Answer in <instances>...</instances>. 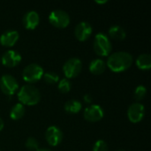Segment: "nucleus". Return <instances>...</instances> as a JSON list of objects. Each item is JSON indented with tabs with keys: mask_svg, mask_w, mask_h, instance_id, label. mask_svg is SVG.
<instances>
[{
	"mask_svg": "<svg viewBox=\"0 0 151 151\" xmlns=\"http://www.w3.org/2000/svg\"><path fill=\"white\" fill-rule=\"evenodd\" d=\"M109 35L116 39V40H123L125 39L126 35H127V33L125 31V29L123 27H121L120 26H112L110 30H109Z\"/></svg>",
	"mask_w": 151,
	"mask_h": 151,
	"instance_id": "obj_17",
	"label": "nucleus"
},
{
	"mask_svg": "<svg viewBox=\"0 0 151 151\" xmlns=\"http://www.w3.org/2000/svg\"><path fill=\"white\" fill-rule=\"evenodd\" d=\"M81 59L77 58H73L68 59L64 66H63V71L66 78H74L76 77L81 70Z\"/></svg>",
	"mask_w": 151,
	"mask_h": 151,
	"instance_id": "obj_6",
	"label": "nucleus"
},
{
	"mask_svg": "<svg viewBox=\"0 0 151 151\" xmlns=\"http://www.w3.org/2000/svg\"><path fill=\"white\" fill-rule=\"evenodd\" d=\"M84 99H85V102H87V103H90L92 101V98L89 95H86L84 96Z\"/></svg>",
	"mask_w": 151,
	"mask_h": 151,
	"instance_id": "obj_25",
	"label": "nucleus"
},
{
	"mask_svg": "<svg viewBox=\"0 0 151 151\" xmlns=\"http://www.w3.org/2000/svg\"><path fill=\"white\" fill-rule=\"evenodd\" d=\"M147 93V89L144 86H138L134 91V97L136 100H142Z\"/></svg>",
	"mask_w": 151,
	"mask_h": 151,
	"instance_id": "obj_22",
	"label": "nucleus"
},
{
	"mask_svg": "<svg viewBox=\"0 0 151 151\" xmlns=\"http://www.w3.org/2000/svg\"><path fill=\"white\" fill-rule=\"evenodd\" d=\"M45 139L48 143L51 146L58 145L63 139V133L62 131L56 126H51L48 127L45 133Z\"/></svg>",
	"mask_w": 151,
	"mask_h": 151,
	"instance_id": "obj_8",
	"label": "nucleus"
},
{
	"mask_svg": "<svg viewBox=\"0 0 151 151\" xmlns=\"http://www.w3.org/2000/svg\"><path fill=\"white\" fill-rule=\"evenodd\" d=\"M96 2L98 3V4H104V3L107 2V0H104V1H96Z\"/></svg>",
	"mask_w": 151,
	"mask_h": 151,
	"instance_id": "obj_28",
	"label": "nucleus"
},
{
	"mask_svg": "<svg viewBox=\"0 0 151 151\" xmlns=\"http://www.w3.org/2000/svg\"><path fill=\"white\" fill-rule=\"evenodd\" d=\"M103 117H104V110L97 104H94L89 107H87L84 111V118L90 122L98 121L102 119Z\"/></svg>",
	"mask_w": 151,
	"mask_h": 151,
	"instance_id": "obj_10",
	"label": "nucleus"
},
{
	"mask_svg": "<svg viewBox=\"0 0 151 151\" xmlns=\"http://www.w3.org/2000/svg\"><path fill=\"white\" fill-rule=\"evenodd\" d=\"M19 39V33L15 30H8L0 36V43L5 47L13 46Z\"/></svg>",
	"mask_w": 151,
	"mask_h": 151,
	"instance_id": "obj_13",
	"label": "nucleus"
},
{
	"mask_svg": "<svg viewBox=\"0 0 151 151\" xmlns=\"http://www.w3.org/2000/svg\"><path fill=\"white\" fill-rule=\"evenodd\" d=\"M18 98L21 104L35 105L40 101L41 95L39 90L35 86L25 85L20 88L18 94Z\"/></svg>",
	"mask_w": 151,
	"mask_h": 151,
	"instance_id": "obj_2",
	"label": "nucleus"
},
{
	"mask_svg": "<svg viewBox=\"0 0 151 151\" xmlns=\"http://www.w3.org/2000/svg\"><path fill=\"white\" fill-rule=\"evenodd\" d=\"M93 151H108V145L103 140H98L93 148Z\"/></svg>",
	"mask_w": 151,
	"mask_h": 151,
	"instance_id": "obj_23",
	"label": "nucleus"
},
{
	"mask_svg": "<svg viewBox=\"0 0 151 151\" xmlns=\"http://www.w3.org/2000/svg\"><path fill=\"white\" fill-rule=\"evenodd\" d=\"M25 113V108H24V105L21 104H15L12 110H11V112H10V116L12 119H19L23 117Z\"/></svg>",
	"mask_w": 151,
	"mask_h": 151,
	"instance_id": "obj_19",
	"label": "nucleus"
},
{
	"mask_svg": "<svg viewBox=\"0 0 151 151\" xmlns=\"http://www.w3.org/2000/svg\"><path fill=\"white\" fill-rule=\"evenodd\" d=\"M21 61V56L15 50H7L2 57V63L5 66L13 67Z\"/></svg>",
	"mask_w": 151,
	"mask_h": 151,
	"instance_id": "obj_12",
	"label": "nucleus"
},
{
	"mask_svg": "<svg viewBox=\"0 0 151 151\" xmlns=\"http://www.w3.org/2000/svg\"><path fill=\"white\" fill-rule=\"evenodd\" d=\"M50 24L58 28H64L70 23V17L68 13L63 10H54L49 16Z\"/></svg>",
	"mask_w": 151,
	"mask_h": 151,
	"instance_id": "obj_5",
	"label": "nucleus"
},
{
	"mask_svg": "<svg viewBox=\"0 0 151 151\" xmlns=\"http://www.w3.org/2000/svg\"><path fill=\"white\" fill-rule=\"evenodd\" d=\"M106 65L104 60L100 58H96L91 61L89 65V70L94 74H101L105 71Z\"/></svg>",
	"mask_w": 151,
	"mask_h": 151,
	"instance_id": "obj_15",
	"label": "nucleus"
},
{
	"mask_svg": "<svg viewBox=\"0 0 151 151\" xmlns=\"http://www.w3.org/2000/svg\"><path fill=\"white\" fill-rule=\"evenodd\" d=\"M23 24L27 29H34L39 24V15L35 11L27 12L23 18Z\"/></svg>",
	"mask_w": 151,
	"mask_h": 151,
	"instance_id": "obj_14",
	"label": "nucleus"
},
{
	"mask_svg": "<svg viewBox=\"0 0 151 151\" xmlns=\"http://www.w3.org/2000/svg\"><path fill=\"white\" fill-rule=\"evenodd\" d=\"M118 151H125V150H118Z\"/></svg>",
	"mask_w": 151,
	"mask_h": 151,
	"instance_id": "obj_29",
	"label": "nucleus"
},
{
	"mask_svg": "<svg viewBox=\"0 0 151 151\" xmlns=\"http://www.w3.org/2000/svg\"><path fill=\"white\" fill-rule=\"evenodd\" d=\"M144 112V106L140 103H135L129 106L127 111V116L131 122L138 123L143 119Z\"/></svg>",
	"mask_w": 151,
	"mask_h": 151,
	"instance_id": "obj_9",
	"label": "nucleus"
},
{
	"mask_svg": "<svg viewBox=\"0 0 151 151\" xmlns=\"http://www.w3.org/2000/svg\"><path fill=\"white\" fill-rule=\"evenodd\" d=\"M81 109V103L78 100H70L65 103V110L70 113H77Z\"/></svg>",
	"mask_w": 151,
	"mask_h": 151,
	"instance_id": "obj_18",
	"label": "nucleus"
},
{
	"mask_svg": "<svg viewBox=\"0 0 151 151\" xmlns=\"http://www.w3.org/2000/svg\"><path fill=\"white\" fill-rule=\"evenodd\" d=\"M136 65L140 69L148 70L151 67V57L150 54L144 53L138 57L136 60Z\"/></svg>",
	"mask_w": 151,
	"mask_h": 151,
	"instance_id": "obj_16",
	"label": "nucleus"
},
{
	"mask_svg": "<svg viewBox=\"0 0 151 151\" xmlns=\"http://www.w3.org/2000/svg\"><path fill=\"white\" fill-rule=\"evenodd\" d=\"M26 147L28 149V150H36L38 149V142L37 141L33 138V137H29L27 142H26Z\"/></svg>",
	"mask_w": 151,
	"mask_h": 151,
	"instance_id": "obj_24",
	"label": "nucleus"
},
{
	"mask_svg": "<svg viewBox=\"0 0 151 151\" xmlns=\"http://www.w3.org/2000/svg\"><path fill=\"white\" fill-rule=\"evenodd\" d=\"M42 77H43L44 81L49 84H54V83L58 82L59 80V76L54 72H47V73H43Z\"/></svg>",
	"mask_w": 151,
	"mask_h": 151,
	"instance_id": "obj_20",
	"label": "nucleus"
},
{
	"mask_svg": "<svg viewBox=\"0 0 151 151\" xmlns=\"http://www.w3.org/2000/svg\"><path fill=\"white\" fill-rule=\"evenodd\" d=\"M133 63V57L126 51H118L111 54L107 61L109 68L115 73H120L127 70Z\"/></svg>",
	"mask_w": 151,
	"mask_h": 151,
	"instance_id": "obj_1",
	"label": "nucleus"
},
{
	"mask_svg": "<svg viewBox=\"0 0 151 151\" xmlns=\"http://www.w3.org/2000/svg\"><path fill=\"white\" fill-rule=\"evenodd\" d=\"M0 88L4 94L11 96L17 90L18 82L13 76L10 74H4L0 79Z\"/></svg>",
	"mask_w": 151,
	"mask_h": 151,
	"instance_id": "obj_7",
	"label": "nucleus"
},
{
	"mask_svg": "<svg viewBox=\"0 0 151 151\" xmlns=\"http://www.w3.org/2000/svg\"><path fill=\"white\" fill-rule=\"evenodd\" d=\"M43 69L37 64H30L23 70V79L27 82L34 83L38 81L43 76Z\"/></svg>",
	"mask_w": 151,
	"mask_h": 151,
	"instance_id": "obj_4",
	"label": "nucleus"
},
{
	"mask_svg": "<svg viewBox=\"0 0 151 151\" xmlns=\"http://www.w3.org/2000/svg\"><path fill=\"white\" fill-rule=\"evenodd\" d=\"M3 127H4V121H3V119L0 118V131L3 129Z\"/></svg>",
	"mask_w": 151,
	"mask_h": 151,
	"instance_id": "obj_26",
	"label": "nucleus"
},
{
	"mask_svg": "<svg viewBox=\"0 0 151 151\" xmlns=\"http://www.w3.org/2000/svg\"><path fill=\"white\" fill-rule=\"evenodd\" d=\"M58 89L62 93H68L71 90V82L67 79H62L58 84Z\"/></svg>",
	"mask_w": 151,
	"mask_h": 151,
	"instance_id": "obj_21",
	"label": "nucleus"
},
{
	"mask_svg": "<svg viewBox=\"0 0 151 151\" xmlns=\"http://www.w3.org/2000/svg\"><path fill=\"white\" fill-rule=\"evenodd\" d=\"M36 151H51L50 150H48V149H37Z\"/></svg>",
	"mask_w": 151,
	"mask_h": 151,
	"instance_id": "obj_27",
	"label": "nucleus"
},
{
	"mask_svg": "<svg viewBox=\"0 0 151 151\" xmlns=\"http://www.w3.org/2000/svg\"><path fill=\"white\" fill-rule=\"evenodd\" d=\"M92 34V27L89 23L82 21L79 23L74 30V35L79 41H86Z\"/></svg>",
	"mask_w": 151,
	"mask_h": 151,
	"instance_id": "obj_11",
	"label": "nucleus"
},
{
	"mask_svg": "<svg viewBox=\"0 0 151 151\" xmlns=\"http://www.w3.org/2000/svg\"><path fill=\"white\" fill-rule=\"evenodd\" d=\"M111 43L109 37L104 33H98L95 37L94 49L97 55L107 56L111 50Z\"/></svg>",
	"mask_w": 151,
	"mask_h": 151,
	"instance_id": "obj_3",
	"label": "nucleus"
}]
</instances>
